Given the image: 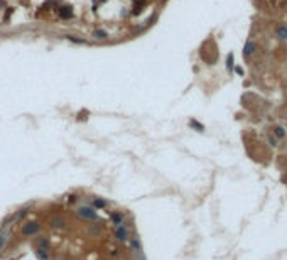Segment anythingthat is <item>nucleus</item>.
I'll list each match as a JSON object with an SVG mask.
<instances>
[{
    "label": "nucleus",
    "instance_id": "nucleus-7",
    "mask_svg": "<svg viewBox=\"0 0 287 260\" xmlns=\"http://www.w3.org/2000/svg\"><path fill=\"white\" fill-rule=\"evenodd\" d=\"M110 220H112L113 225H122V223H124V216H122L120 213H112Z\"/></svg>",
    "mask_w": 287,
    "mask_h": 260
},
{
    "label": "nucleus",
    "instance_id": "nucleus-9",
    "mask_svg": "<svg viewBox=\"0 0 287 260\" xmlns=\"http://www.w3.org/2000/svg\"><path fill=\"white\" fill-rule=\"evenodd\" d=\"M255 49H257V46H255L253 42H247V44H245V49H243V54L245 56H250V54H253V52H255Z\"/></svg>",
    "mask_w": 287,
    "mask_h": 260
},
{
    "label": "nucleus",
    "instance_id": "nucleus-10",
    "mask_svg": "<svg viewBox=\"0 0 287 260\" xmlns=\"http://www.w3.org/2000/svg\"><path fill=\"white\" fill-rule=\"evenodd\" d=\"M93 206H95V208H105L106 201H103V199H100V198H95L93 199Z\"/></svg>",
    "mask_w": 287,
    "mask_h": 260
},
{
    "label": "nucleus",
    "instance_id": "nucleus-1",
    "mask_svg": "<svg viewBox=\"0 0 287 260\" xmlns=\"http://www.w3.org/2000/svg\"><path fill=\"white\" fill-rule=\"evenodd\" d=\"M78 216H81L83 220H98V215H96V211H95L93 208H90V206H80V208L76 209Z\"/></svg>",
    "mask_w": 287,
    "mask_h": 260
},
{
    "label": "nucleus",
    "instance_id": "nucleus-11",
    "mask_svg": "<svg viewBox=\"0 0 287 260\" xmlns=\"http://www.w3.org/2000/svg\"><path fill=\"white\" fill-rule=\"evenodd\" d=\"M29 213V208H22L19 209V213H15V220H20V218H24V216Z\"/></svg>",
    "mask_w": 287,
    "mask_h": 260
},
{
    "label": "nucleus",
    "instance_id": "nucleus-18",
    "mask_svg": "<svg viewBox=\"0 0 287 260\" xmlns=\"http://www.w3.org/2000/svg\"><path fill=\"white\" fill-rule=\"evenodd\" d=\"M68 201H69V203H74V201H76V196H74V194H71V196L68 198Z\"/></svg>",
    "mask_w": 287,
    "mask_h": 260
},
{
    "label": "nucleus",
    "instance_id": "nucleus-13",
    "mask_svg": "<svg viewBox=\"0 0 287 260\" xmlns=\"http://www.w3.org/2000/svg\"><path fill=\"white\" fill-rule=\"evenodd\" d=\"M189 125H191V127H194V128H198L199 132H203V130H204V127H203L201 123H198L196 120H191V122H189Z\"/></svg>",
    "mask_w": 287,
    "mask_h": 260
},
{
    "label": "nucleus",
    "instance_id": "nucleus-16",
    "mask_svg": "<svg viewBox=\"0 0 287 260\" xmlns=\"http://www.w3.org/2000/svg\"><path fill=\"white\" fill-rule=\"evenodd\" d=\"M226 66H228V69L231 71V68H233V54H228V59H226Z\"/></svg>",
    "mask_w": 287,
    "mask_h": 260
},
{
    "label": "nucleus",
    "instance_id": "nucleus-4",
    "mask_svg": "<svg viewBox=\"0 0 287 260\" xmlns=\"http://www.w3.org/2000/svg\"><path fill=\"white\" fill-rule=\"evenodd\" d=\"M115 237H117V240H118V242H127V240H128V230L124 226V223H122V225H117V228H115Z\"/></svg>",
    "mask_w": 287,
    "mask_h": 260
},
{
    "label": "nucleus",
    "instance_id": "nucleus-12",
    "mask_svg": "<svg viewBox=\"0 0 287 260\" xmlns=\"http://www.w3.org/2000/svg\"><path fill=\"white\" fill-rule=\"evenodd\" d=\"M130 248L132 250H138V248H140V242H138V238H130Z\"/></svg>",
    "mask_w": 287,
    "mask_h": 260
},
{
    "label": "nucleus",
    "instance_id": "nucleus-17",
    "mask_svg": "<svg viewBox=\"0 0 287 260\" xmlns=\"http://www.w3.org/2000/svg\"><path fill=\"white\" fill-rule=\"evenodd\" d=\"M5 242H7V238H5V235H0V250L4 248Z\"/></svg>",
    "mask_w": 287,
    "mask_h": 260
},
{
    "label": "nucleus",
    "instance_id": "nucleus-3",
    "mask_svg": "<svg viewBox=\"0 0 287 260\" xmlns=\"http://www.w3.org/2000/svg\"><path fill=\"white\" fill-rule=\"evenodd\" d=\"M39 230H41L39 223H36V221H29V223H26L24 226H22V235H24V237H30V235L39 233Z\"/></svg>",
    "mask_w": 287,
    "mask_h": 260
},
{
    "label": "nucleus",
    "instance_id": "nucleus-6",
    "mask_svg": "<svg viewBox=\"0 0 287 260\" xmlns=\"http://www.w3.org/2000/svg\"><path fill=\"white\" fill-rule=\"evenodd\" d=\"M64 225H66V221H64V218H54V220L51 221V226L52 228H56V230H61V228H64Z\"/></svg>",
    "mask_w": 287,
    "mask_h": 260
},
{
    "label": "nucleus",
    "instance_id": "nucleus-19",
    "mask_svg": "<svg viewBox=\"0 0 287 260\" xmlns=\"http://www.w3.org/2000/svg\"><path fill=\"white\" fill-rule=\"evenodd\" d=\"M98 231H100L98 226H93V228H91V233H98Z\"/></svg>",
    "mask_w": 287,
    "mask_h": 260
},
{
    "label": "nucleus",
    "instance_id": "nucleus-14",
    "mask_svg": "<svg viewBox=\"0 0 287 260\" xmlns=\"http://www.w3.org/2000/svg\"><path fill=\"white\" fill-rule=\"evenodd\" d=\"M93 36L95 37H98V39H105V37H106V32H105V30H95V34H93Z\"/></svg>",
    "mask_w": 287,
    "mask_h": 260
},
{
    "label": "nucleus",
    "instance_id": "nucleus-8",
    "mask_svg": "<svg viewBox=\"0 0 287 260\" xmlns=\"http://www.w3.org/2000/svg\"><path fill=\"white\" fill-rule=\"evenodd\" d=\"M275 32H277V37H280V39H287V26H279L275 29Z\"/></svg>",
    "mask_w": 287,
    "mask_h": 260
},
{
    "label": "nucleus",
    "instance_id": "nucleus-15",
    "mask_svg": "<svg viewBox=\"0 0 287 260\" xmlns=\"http://www.w3.org/2000/svg\"><path fill=\"white\" fill-rule=\"evenodd\" d=\"M275 135L279 137V139H282V137H285V130H284L282 127H277L275 128Z\"/></svg>",
    "mask_w": 287,
    "mask_h": 260
},
{
    "label": "nucleus",
    "instance_id": "nucleus-5",
    "mask_svg": "<svg viewBox=\"0 0 287 260\" xmlns=\"http://www.w3.org/2000/svg\"><path fill=\"white\" fill-rule=\"evenodd\" d=\"M59 17L61 19H71L73 17V9L71 7H61L59 9Z\"/></svg>",
    "mask_w": 287,
    "mask_h": 260
},
{
    "label": "nucleus",
    "instance_id": "nucleus-2",
    "mask_svg": "<svg viewBox=\"0 0 287 260\" xmlns=\"http://www.w3.org/2000/svg\"><path fill=\"white\" fill-rule=\"evenodd\" d=\"M47 252H49V240H47V238H42V240H39V243H37L36 253L41 260H47Z\"/></svg>",
    "mask_w": 287,
    "mask_h": 260
}]
</instances>
